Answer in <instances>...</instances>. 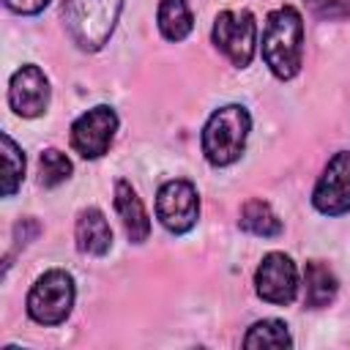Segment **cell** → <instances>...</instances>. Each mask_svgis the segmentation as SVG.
<instances>
[{"instance_id": "1", "label": "cell", "mask_w": 350, "mask_h": 350, "mask_svg": "<svg viewBox=\"0 0 350 350\" xmlns=\"http://www.w3.org/2000/svg\"><path fill=\"white\" fill-rule=\"evenodd\" d=\"M304 57V22L293 5H282L268 14L262 33V60L279 79L298 74Z\"/></svg>"}, {"instance_id": "2", "label": "cell", "mask_w": 350, "mask_h": 350, "mask_svg": "<svg viewBox=\"0 0 350 350\" xmlns=\"http://www.w3.org/2000/svg\"><path fill=\"white\" fill-rule=\"evenodd\" d=\"M252 118L241 104L216 109L202 129V153L213 167H227L241 159L246 148Z\"/></svg>"}, {"instance_id": "3", "label": "cell", "mask_w": 350, "mask_h": 350, "mask_svg": "<svg viewBox=\"0 0 350 350\" xmlns=\"http://www.w3.org/2000/svg\"><path fill=\"white\" fill-rule=\"evenodd\" d=\"M120 8H123V0H66L63 16H66L68 36L79 49H88V52L101 49L115 30Z\"/></svg>"}, {"instance_id": "4", "label": "cell", "mask_w": 350, "mask_h": 350, "mask_svg": "<svg viewBox=\"0 0 350 350\" xmlns=\"http://www.w3.org/2000/svg\"><path fill=\"white\" fill-rule=\"evenodd\" d=\"M74 306V279L55 268L36 279L27 293V314L41 325H57Z\"/></svg>"}, {"instance_id": "5", "label": "cell", "mask_w": 350, "mask_h": 350, "mask_svg": "<svg viewBox=\"0 0 350 350\" xmlns=\"http://www.w3.org/2000/svg\"><path fill=\"white\" fill-rule=\"evenodd\" d=\"M213 44L221 49L232 66L246 68L254 57V44H257V25L249 11H221L213 22Z\"/></svg>"}, {"instance_id": "6", "label": "cell", "mask_w": 350, "mask_h": 350, "mask_svg": "<svg viewBox=\"0 0 350 350\" xmlns=\"http://www.w3.org/2000/svg\"><path fill=\"white\" fill-rule=\"evenodd\" d=\"M197 213H200V200H197V189L194 183L189 180H167L161 189H159V197H156V216L159 221L170 230V232H186L194 227L197 221Z\"/></svg>"}, {"instance_id": "7", "label": "cell", "mask_w": 350, "mask_h": 350, "mask_svg": "<svg viewBox=\"0 0 350 350\" xmlns=\"http://www.w3.org/2000/svg\"><path fill=\"white\" fill-rule=\"evenodd\" d=\"M118 129V115L109 107H93L79 115L71 126V145L85 159H98L109 150V142Z\"/></svg>"}, {"instance_id": "8", "label": "cell", "mask_w": 350, "mask_h": 350, "mask_svg": "<svg viewBox=\"0 0 350 350\" xmlns=\"http://www.w3.org/2000/svg\"><path fill=\"white\" fill-rule=\"evenodd\" d=\"M254 284H257V295L268 304H279L287 306L293 304L295 293H298V271L295 262L282 254V252H271L262 257L257 273H254Z\"/></svg>"}, {"instance_id": "9", "label": "cell", "mask_w": 350, "mask_h": 350, "mask_svg": "<svg viewBox=\"0 0 350 350\" xmlns=\"http://www.w3.org/2000/svg\"><path fill=\"white\" fill-rule=\"evenodd\" d=\"M312 202L325 216H339L350 211V153L347 150H339L328 161V167L323 170L314 186Z\"/></svg>"}, {"instance_id": "10", "label": "cell", "mask_w": 350, "mask_h": 350, "mask_svg": "<svg viewBox=\"0 0 350 350\" xmlns=\"http://www.w3.org/2000/svg\"><path fill=\"white\" fill-rule=\"evenodd\" d=\"M8 104L22 118H38L49 104V82L38 66H22L8 85Z\"/></svg>"}, {"instance_id": "11", "label": "cell", "mask_w": 350, "mask_h": 350, "mask_svg": "<svg viewBox=\"0 0 350 350\" xmlns=\"http://www.w3.org/2000/svg\"><path fill=\"white\" fill-rule=\"evenodd\" d=\"M115 211H118V216L123 221V230H126L129 241H134V243L148 241V235H150V219L145 213L142 200L137 197V191L126 180H118L115 183Z\"/></svg>"}, {"instance_id": "12", "label": "cell", "mask_w": 350, "mask_h": 350, "mask_svg": "<svg viewBox=\"0 0 350 350\" xmlns=\"http://www.w3.org/2000/svg\"><path fill=\"white\" fill-rule=\"evenodd\" d=\"M74 235H77V249L85 252V254L101 257V254H107L109 246H112L109 221H107V216H104L98 208H85V211L77 216Z\"/></svg>"}, {"instance_id": "13", "label": "cell", "mask_w": 350, "mask_h": 350, "mask_svg": "<svg viewBox=\"0 0 350 350\" xmlns=\"http://www.w3.org/2000/svg\"><path fill=\"white\" fill-rule=\"evenodd\" d=\"M304 284H306V306L312 309H320V306H328L339 290L336 284V276L334 271L320 262V260H312L306 262V271H304Z\"/></svg>"}, {"instance_id": "14", "label": "cell", "mask_w": 350, "mask_h": 350, "mask_svg": "<svg viewBox=\"0 0 350 350\" xmlns=\"http://www.w3.org/2000/svg\"><path fill=\"white\" fill-rule=\"evenodd\" d=\"M156 22L167 41H183L194 27L186 0H161L159 11H156Z\"/></svg>"}, {"instance_id": "15", "label": "cell", "mask_w": 350, "mask_h": 350, "mask_svg": "<svg viewBox=\"0 0 350 350\" xmlns=\"http://www.w3.org/2000/svg\"><path fill=\"white\" fill-rule=\"evenodd\" d=\"M241 230L252 232V235H260V238H273L282 232V221L279 216L271 211L268 202L262 200H249L243 208H241Z\"/></svg>"}, {"instance_id": "16", "label": "cell", "mask_w": 350, "mask_h": 350, "mask_svg": "<svg viewBox=\"0 0 350 350\" xmlns=\"http://www.w3.org/2000/svg\"><path fill=\"white\" fill-rule=\"evenodd\" d=\"M290 331L282 320H260L249 328L243 347H290Z\"/></svg>"}, {"instance_id": "17", "label": "cell", "mask_w": 350, "mask_h": 350, "mask_svg": "<svg viewBox=\"0 0 350 350\" xmlns=\"http://www.w3.org/2000/svg\"><path fill=\"white\" fill-rule=\"evenodd\" d=\"M0 145H3V164H5L3 167V194L11 197L25 178V156L8 134L0 137Z\"/></svg>"}, {"instance_id": "18", "label": "cell", "mask_w": 350, "mask_h": 350, "mask_svg": "<svg viewBox=\"0 0 350 350\" xmlns=\"http://www.w3.org/2000/svg\"><path fill=\"white\" fill-rule=\"evenodd\" d=\"M38 172H41V186H57L71 175V161L66 159V153L49 148L38 159Z\"/></svg>"}, {"instance_id": "19", "label": "cell", "mask_w": 350, "mask_h": 350, "mask_svg": "<svg viewBox=\"0 0 350 350\" xmlns=\"http://www.w3.org/2000/svg\"><path fill=\"white\" fill-rule=\"evenodd\" d=\"M306 5L314 16L328 19V22L350 16V0H306Z\"/></svg>"}, {"instance_id": "20", "label": "cell", "mask_w": 350, "mask_h": 350, "mask_svg": "<svg viewBox=\"0 0 350 350\" xmlns=\"http://www.w3.org/2000/svg\"><path fill=\"white\" fill-rule=\"evenodd\" d=\"M49 0H5V5L16 14H38L46 8Z\"/></svg>"}]
</instances>
